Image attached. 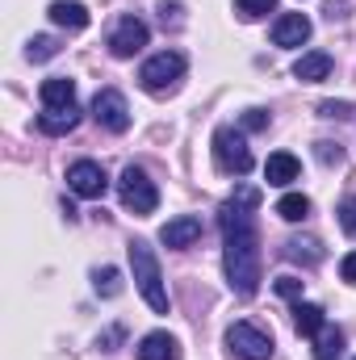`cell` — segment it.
<instances>
[{"label":"cell","mask_w":356,"mask_h":360,"mask_svg":"<svg viewBox=\"0 0 356 360\" xmlns=\"http://www.w3.org/2000/svg\"><path fill=\"white\" fill-rule=\"evenodd\" d=\"M256 205H260V188L239 184L218 214L222 235H227L222 269H227V281L239 297H252L260 289V235H256V214H252Z\"/></svg>","instance_id":"6da1fadb"},{"label":"cell","mask_w":356,"mask_h":360,"mask_svg":"<svg viewBox=\"0 0 356 360\" xmlns=\"http://www.w3.org/2000/svg\"><path fill=\"white\" fill-rule=\"evenodd\" d=\"M130 269H134V285H139L143 302H147L155 314H168L172 302H168V289H164V276H160V260H155V252H151L143 239L130 243Z\"/></svg>","instance_id":"7a4b0ae2"},{"label":"cell","mask_w":356,"mask_h":360,"mask_svg":"<svg viewBox=\"0 0 356 360\" xmlns=\"http://www.w3.org/2000/svg\"><path fill=\"white\" fill-rule=\"evenodd\" d=\"M214 164L227 172V176H248L252 172V147H248V139L235 130V126H218L214 130Z\"/></svg>","instance_id":"3957f363"},{"label":"cell","mask_w":356,"mask_h":360,"mask_svg":"<svg viewBox=\"0 0 356 360\" xmlns=\"http://www.w3.org/2000/svg\"><path fill=\"white\" fill-rule=\"evenodd\" d=\"M180 76H184V55H180V51H160V55H151V59L143 63V72H139L143 89L151 92V96L172 92L180 84Z\"/></svg>","instance_id":"277c9868"},{"label":"cell","mask_w":356,"mask_h":360,"mask_svg":"<svg viewBox=\"0 0 356 360\" xmlns=\"http://www.w3.org/2000/svg\"><path fill=\"white\" fill-rule=\"evenodd\" d=\"M117 197H122V205L130 210V214H155V205H160V188H155V180L147 176L143 168H126L122 180H117Z\"/></svg>","instance_id":"5b68a950"},{"label":"cell","mask_w":356,"mask_h":360,"mask_svg":"<svg viewBox=\"0 0 356 360\" xmlns=\"http://www.w3.org/2000/svg\"><path fill=\"white\" fill-rule=\"evenodd\" d=\"M227 348L243 360H272V335L256 323H235L227 331Z\"/></svg>","instance_id":"8992f818"},{"label":"cell","mask_w":356,"mask_h":360,"mask_svg":"<svg viewBox=\"0 0 356 360\" xmlns=\"http://www.w3.org/2000/svg\"><path fill=\"white\" fill-rule=\"evenodd\" d=\"M92 117H96V126L109 130V134L130 130V105H126V96L117 89H101L92 96Z\"/></svg>","instance_id":"52a82bcc"},{"label":"cell","mask_w":356,"mask_h":360,"mask_svg":"<svg viewBox=\"0 0 356 360\" xmlns=\"http://www.w3.org/2000/svg\"><path fill=\"white\" fill-rule=\"evenodd\" d=\"M68 188L76 193V197H105V188H109V176H105V168L101 164H92V160H76L72 168H68Z\"/></svg>","instance_id":"ba28073f"},{"label":"cell","mask_w":356,"mask_h":360,"mask_svg":"<svg viewBox=\"0 0 356 360\" xmlns=\"http://www.w3.org/2000/svg\"><path fill=\"white\" fill-rule=\"evenodd\" d=\"M147 46V25L139 21V17H122L117 25H113V34H109V51L117 55V59H130V55H139Z\"/></svg>","instance_id":"9c48e42d"},{"label":"cell","mask_w":356,"mask_h":360,"mask_svg":"<svg viewBox=\"0 0 356 360\" xmlns=\"http://www.w3.org/2000/svg\"><path fill=\"white\" fill-rule=\"evenodd\" d=\"M201 239V218H193V214H180L172 222H164V231H160V243L164 248H193Z\"/></svg>","instance_id":"30bf717a"},{"label":"cell","mask_w":356,"mask_h":360,"mask_svg":"<svg viewBox=\"0 0 356 360\" xmlns=\"http://www.w3.org/2000/svg\"><path fill=\"white\" fill-rule=\"evenodd\" d=\"M310 38V17L306 13H285V17H276V25H272V42L276 46H302Z\"/></svg>","instance_id":"8fae6325"},{"label":"cell","mask_w":356,"mask_h":360,"mask_svg":"<svg viewBox=\"0 0 356 360\" xmlns=\"http://www.w3.org/2000/svg\"><path fill=\"white\" fill-rule=\"evenodd\" d=\"M42 109H72L76 105V80H68V76H51V80H42Z\"/></svg>","instance_id":"7c38bea8"},{"label":"cell","mask_w":356,"mask_h":360,"mask_svg":"<svg viewBox=\"0 0 356 360\" xmlns=\"http://www.w3.org/2000/svg\"><path fill=\"white\" fill-rule=\"evenodd\" d=\"M302 172V164H298V155H289V151H276V155H268L265 164V180L272 188H289L293 180Z\"/></svg>","instance_id":"4fadbf2b"},{"label":"cell","mask_w":356,"mask_h":360,"mask_svg":"<svg viewBox=\"0 0 356 360\" xmlns=\"http://www.w3.org/2000/svg\"><path fill=\"white\" fill-rule=\"evenodd\" d=\"M139 360H180V344L168 331H151L139 340Z\"/></svg>","instance_id":"5bb4252c"},{"label":"cell","mask_w":356,"mask_h":360,"mask_svg":"<svg viewBox=\"0 0 356 360\" xmlns=\"http://www.w3.org/2000/svg\"><path fill=\"white\" fill-rule=\"evenodd\" d=\"M76 126H80V109H76V105H72V109H42V113H38V130L51 134V139H55V134H72Z\"/></svg>","instance_id":"9a60e30c"},{"label":"cell","mask_w":356,"mask_h":360,"mask_svg":"<svg viewBox=\"0 0 356 360\" xmlns=\"http://www.w3.org/2000/svg\"><path fill=\"white\" fill-rule=\"evenodd\" d=\"M293 76H298L302 84H319V80H327V76H331V55H323V51L302 55V59L293 63Z\"/></svg>","instance_id":"2e32d148"},{"label":"cell","mask_w":356,"mask_h":360,"mask_svg":"<svg viewBox=\"0 0 356 360\" xmlns=\"http://www.w3.org/2000/svg\"><path fill=\"white\" fill-rule=\"evenodd\" d=\"M293 327H298V335L314 340V335L327 327V314H323V306H314V302H293Z\"/></svg>","instance_id":"e0dca14e"},{"label":"cell","mask_w":356,"mask_h":360,"mask_svg":"<svg viewBox=\"0 0 356 360\" xmlns=\"http://www.w3.org/2000/svg\"><path fill=\"white\" fill-rule=\"evenodd\" d=\"M51 21L63 25V30H84L92 17H89V8L76 4V0H55V4H51Z\"/></svg>","instance_id":"ac0fdd59"},{"label":"cell","mask_w":356,"mask_h":360,"mask_svg":"<svg viewBox=\"0 0 356 360\" xmlns=\"http://www.w3.org/2000/svg\"><path fill=\"white\" fill-rule=\"evenodd\" d=\"M314 360H344V331L340 327H323L314 335Z\"/></svg>","instance_id":"d6986e66"},{"label":"cell","mask_w":356,"mask_h":360,"mask_svg":"<svg viewBox=\"0 0 356 360\" xmlns=\"http://www.w3.org/2000/svg\"><path fill=\"white\" fill-rule=\"evenodd\" d=\"M285 260H293V264H319L323 260V243L319 239H289L285 243Z\"/></svg>","instance_id":"ffe728a7"},{"label":"cell","mask_w":356,"mask_h":360,"mask_svg":"<svg viewBox=\"0 0 356 360\" xmlns=\"http://www.w3.org/2000/svg\"><path fill=\"white\" fill-rule=\"evenodd\" d=\"M276 214H281L285 222H302V218L310 214V197H306V193H285V197L276 201Z\"/></svg>","instance_id":"44dd1931"},{"label":"cell","mask_w":356,"mask_h":360,"mask_svg":"<svg viewBox=\"0 0 356 360\" xmlns=\"http://www.w3.org/2000/svg\"><path fill=\"white\" fill-rule=\"evenodd\" d=\"M59 55V38H51V34H38V38H30V46H25V59L30 63H46V59H55Z\"/></svg>","instance_id":"7402d4cb"},{"label":"cell","mask_w":356,"mask_h":360,"mask_svg":"<svg viewBox=\"0 0 356 360\" xmlns=\"http://www.w3.org/2000/svg\"><path fill=\"white\" fill-rule=\"evenodd\" d=\"M92 289H96L101 297H117V293H122V272L109 269V264H105V269H96V272H92Z\"/></svg>","instance_id":"603a6c76"},{"label":"cell","mask_w":356,"mask_h":360,"mask_svg":"<svg viewBox=\"0 0 356 360\" xmlns=\"http://www.w3.org/2000/svg\"><path fill=\"white\" fill-rule=\"evenodd\" d=\"M235 8H239L243 21H256V17H265V13L276 8V0H235Z\"/></svg>","instance_id":"cb8c5ba5"},{"label":"cell","mask_w":356,"mask_h":360,"mask_svg":"<svg viewBox=\"0 0 356 360\" xmlns=\"http://www.w3.org/2000/svg\"><path fill=\"white\" fill-rule=\"evenodd\" d=\"M276 293L285 302H302V281L298 276H276Z\"/></svg>","instance_id":"d4e9b609"},{"label":"cell","mask_w":356,"mask_h":360,"mask_svg":"<svg viewBox=\"0 0 356 360\" xmlns=\"http://www.w3.org/2000/svg\"><path fill=\"white\" fill-rule=\"evenodd\" d=\"M340 226L356 239V197H344V201H340Z\"/></svg>","instance_id":"484cf974"},{"label":"cell","mask_w":356,"mask_h":360,"mask_svg":"<svg viewBox=\"0 0 356 360\" xmlns=\"http://www.w3.org/2000/svg\"><path fill=\"white\" fill-rule=\"evenodd\" d=\"M314 155H319L323 164H340V160H344V151H340L336 143H314Z\"/></svg>","instance_id":"4316f807"},{"label":"cell","mask_w":356,"mask_h":360,"mask_svg":"<svg viewBox=\"0 0 356 360\" xmlns=\"http://www.w3.org/2000/svg\"><path fill=\"white\" fill-rule=\"evenodd\" d=\"M160 17H164V25L177 30L180 25V0H164V4H160Z\"/></svg>","instance_id":"83f0119b"},{"label":"cell","mask_w":356,"mask_h":360,"mask_svg":"<svg viewBox=\"0 0 356 360\" xmlns=\"http://www.w3.org/2000/svg\"><path fill=\"white\" fill-rule=\"evenodd\" d=\"M265 126H268L265 109H248V113H243V130H265Z\"/></svg>","instance_id":"f1b7e54d"},{"label":"cell","mask_w":356,"mask_h":360,"mask_svg":"<svg viewBox=\"0 0 356 360\" xmlns=\"http://www.w3.org/2000/svg\"><path fill=\"white\" fill-rule=\"evenodd\" d=\"M319 113H323V117H348V105H344V101H323Z\"/></svg>","instance_id":"f546056e"},{"label":"cell","mask_w":356,"mask_h":360,"mask_svg":"<svg viewBox=\"0 0 356 360\" xmlns=\"http://www.w3.org/2000/svg\"><path fill=\"white\" fill-rule=\"evenodd\" d=\"M340 276H344L348 285H356V252H348V256L340 260Z\"/></svg>","instance_id":"4dcf8cb0"}]
</instances>
